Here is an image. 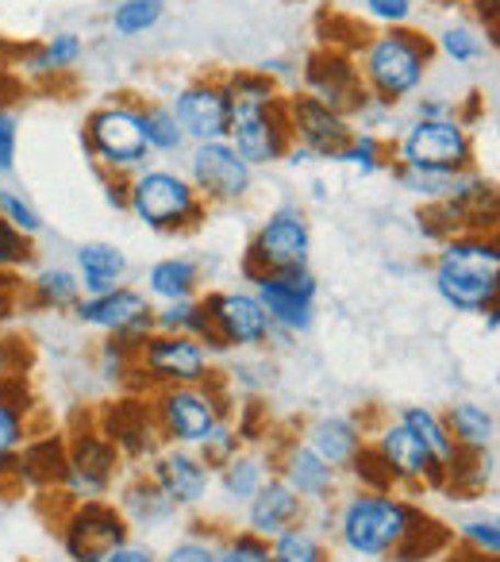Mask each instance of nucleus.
<instances>
[{
    "label": "nucleus",
    "mask_w": 500,
    "mask_h": 562,
    "mask_svg": "<svg viewBox=\"0 0 500 562\" xmlns=\"http://www.w3.org/2000/svg\"><path fill=\"white\" fill-rule=\"evenodd\" d=\"M227 104H231V124L227 143L247 158L250 166L282 162L293 147L289 124H285V97L282 81L262 70H239L224 78Z\"/></svg>",
    "instance_id": "nucleus-1"
},
{
    "label": "nucleus",
    "mask_w": 500,
    "mask_h": 562,
    "mask_svg": "<svg viewBox=\"0 0 500 562\" xmlns=\"http://www.w3.org/2000/svg\"><path fill=\"white\" fill-rule=\"evenodd\" d=\"M431 516L393 490H354L336 505V539L362 559H393Z\"/></svg>",
    "instance_id": "nucleus-2"
},
{
    "label": "nucleus",
    "mask_w": 500,
    "mask_h": 562,
    "mask_svg": "<svg viewBox=\"0 0 500 562\" xmlns=\"http://www.w3.org/2000/svg\"><path fill=\"white\" fill-rule=\"evenodd\" d=\"M431 281L446 308L481 316L497 305L500 293V247L492 232L446 235L431 262Z\"/></svg>",
    "instance_id": "nucleus-3"
},
{
    "label": "nucleus",
    "mask_w": 500,
    "mask_h": 562,
    "mask_svg": "<svg viewBox=\"0 0 500 562\" xmlns=\"http://www.w3.org/2000/svg\"><path fill=\"white\" fill-rule=\"evenodd\" d=\"M431 58H435V47L428 35L412 32V27H385L359 47L354 70H359L370 101L397 109L400 101L420 93V86L428 81Z\"/></svg>",
    "instance_id": "nucleus-4"
},
{
    "label": "nucleus",
    "mask_w": 500,
    "mask_h": 562,
    "mask_svg": "<svg viewBox=\"0 0 500 562\" xmlns=\"http://www.w3.org/2000/svg\"><path fill=\"white\" fill-rule=\"evenodd\" d=\"M124 209L139 220L150 232H189L201 224L204 201L196 196V189L189 186L185 173L162 170V166H143L139 173L124 181Z\"/></svg>",
    "instance_id": "nucleus-5"
},
{
    "label": "nucleus",
    "mask_w": 500,
    "mask_h": 562,
    "mask_svg": "<svg viewBox=\"0 0 500 562\" xmlns=\"http://www.w3.org/2000/svg\"><path fill=\"white\" fill-rule=\"evenodd\" d=\"M227 405L231 401L224 393V382L212 378L204 385H162V390H155L147 408L162 443L201 447L227 420Z\"/></svg>",
    "instance_id": "nucleus-6"
},
{
    "label": "nucleus",
    "mask_w": 500,
    "mask_h": 562,
    "mask_svg": "<svg viewBox=\"0 0 500 562\" xmlns=\"http://www.w3.org/2000/svg\"><path fill=\"white\" fill-rule=\"evenodd\" d=\"M86 147L93 155L96 170L104 178L127 181L147 166V139H143V120L135 101H109L89 112L86 120Z\"/></svg>",
    "instance_id": "nucleus-7"
},
{
    "label": "nucleus",
    "mask_w": 500,
    "mask_h": 562,
    "mask_svg": "<svg viewBox=\"0 0 500 562\" xmlns=\"http://www.w3.org/2000/svg\"><path fill=\"white\" fill-rule=\"evenodd\" d=\"M397 162L423 173H439V178H458V173L474 170L469 127L458 116L412 120L397 143Z\"/></svg>",
    "instance_id": "nucleus-8"
},
{
    "label": "nucleus",
    "mask_w": 500,
    "mask_h": 562,
    "mask_svg": "<svg viewBox=\"0 0 500 562\" xmlns=\"http://www.w3.org/2000/svg\"><path fill=\"white\" fill-rule=\"evenodd\" d=\"M120 470H124V454L104 436L101 424H89V428L73 431L70 443H66V470L58 490H63V497L70 505L104 501L112 493V485L120 482Z\"/></svg>",
    "instance_id": "nucleus-9"
},
{
    "label": "nucleus",
    "mask_w": 500,
    "mask_h": 562,
    "mask_svg": "<svg viewBox=\"0 0 500 562\" xmlns=\"http://www.w3.org/2000/svg\"><path fill=\"white\" fill-rule=\"evenodd\" d=\"M201 305L208 316V351H254L277 336L254 290H216Z\"/></svg>",
    "instance_id": "nucleus-10"
},
{
    "label": "nucleus",
    "mask_w": 500,
    "mask_h": 562,
    "mask_svg": "<svg viewBox=\"0 0 500 562\" xmlns=\"http://www.w3.org/2000/svg\"><path fill=\"white\" fill-rule=\"evenodd\" d=\"M308 255H312V227L308 216L297 204H285V209L270 212L266 224L254 232L242 258V273L259 278V273H282V270H305Z\"/></svg>",
    "instance_id": "nucleus-11"
},
{
    "label": "nucleus",
    "mask_w": 500,
    "mask_h": 562,
    "mask_svg": "<svg viewBox=\"0 0 500 562\" xmlns=\"http://www.w3.org/2000/svg\"><path fill=\"white\" fill-rule=\"evenodd\" d=\"M212 378H216V367H212V351L201 339L155 331L135 351V382H147L155 390H162V385H204Z\"/></svg>",
    "instance_id": "nucleus-12"
},
{
    "label": "nucleus",
    "mask_w": 500,
    "mask_h": 562,
    "mask_svg": "<svg viewBox=\"0 0 500 562\" xmlns=\"http://www.w3.org/2000/svg\"><path fill=\"white\" fill-rule=\"evenodd\" d=\"M132 539V524L109 501H78L63 516V551L70 562H104Z\"/></svg>",
    "instance_id": "nucleus-13"
},
{
    "label": "nucleus",
    "mask_w": 500,
    "mask_h": 562,
    "mask_svg": "<svg viewBox=\"0 0 500 562\" xmlns=\"http://www.w3.org/2000/svg\"><path fill=\"white\" fill-rule=\"evenodd\" d=\"M185 178L204 204H235L254 186V166L227 139H212V143H193Z\"/></svg>",
    "instance_id": "nucleus-14"
},
{
    "label": "nucleus",
    "mask_w": 500,
    "mask_h": 562,
    "mask_svg": "<svg viewBox=\"0 0 500 562\" xmlns=\"http://www.w3.org/2000/svg\"><path fill=\"white\" fill-rule=\"evenodd\" d=\"M254 297L262 301L270 324L282 336H305L316 321V301H320V281L308 270H282V273H259Z\"/></svg>",
    "instance_id": "nucleus-15"
},
{
    "label": "nucleus",
    "mask_w": 500,
    "mask_h": 562,
    "mask_svg": "<svg viewBox=\"0 0 500 562\" xmlns=\"http://www.w3.org/2000/svg\"><path fill=\"white\" fill-rule=\"evenodd\" d=\"M70 313L86 328L104 331V336H120L132 347L147 344L155 336V305H150L147 293L132 290V285H116V290L101 293V297H81Z\"/></svg>",
    "instance_id": "nucleus-16"
},
{
    "label": "nucleus",
    "mask_w": 500,
    "mask_h": 562,
    "mask_svg": "<svg viewBox=\"0 0 500 562\" xmlns=\"http://www.w3.org/2000/svg\"><path fill=\"white\" fill-rule=\"evenodd\" d=\"M370 447H374L377 462L385 467V474H389L393 485H405V490H439L443 485V474H439V467L431 462L428 447L416 439V431L408 428L405 420H385L382 428L374 431V439H370Z\"/></svg>",
    "instance_id": "nucleus-17"
},
{
    "label": "nucleus",
    "mask_w": 500,
    "mask_h": 562,
    "mask_svg": "<svg viewBox=\"0 0 500 562\" xmlns=\"http://www.w3.org/2000/svg\"><path fill=\"white\" fill-rule=\"evenodd\" d=\"M270 470L305 501V508L312 505H331L339 497V470H331L312 447L300 436H282L277 447L270 451Z\"/></svg>",
    "instance_id": "nucleus-18"
},
{
    "label": "nucleus",
    "mask_w": 500,
    "mask_h": 562,
    "mask_svg": "<svg viewBox=\"0 0 500 562\" xmlns=\"http://www.w3.org/2000/svg\"><path fill=\"white\" fill-rule=\"evenodd\" d=\"M285 124H289L293 147L308 150L312 158H336L354 135V124L343 112L328 109L308 93L285 97Z\"/></svg>",
    "instance_id": "nucleus-19"
},
{
    "label": "nucleus",
    "mask_w": 500,
    "mask_h": 562,
    "mask_svg": "<svg viewBox=\"0 0 500 562\" xmlns=\"http://www.w3.org/2000/svg\"><path fill=\"white\" fill-rule=\"evenodd\" d=\"M305 93L316 97L320 104H328V109L343 112L346 120L359 116L370 104L359 70H354V58L343 55V50H316V55L308 58Z\"/></svg>",
    "instance_id": "nucleus-20"
},
{
    "label": "nucleus",
    "mask_w": 500,
    "mask_h": 562,
    "mask_svg": "<svg viewBox=\"0 0 500 562\" xmlns=\"http://www.w3.org/2000/svg\"><path fill=\"white\" fill-rule=\"evenodd\" d=\"M173 116H178L181 132L189 143H212L227 139V124H231V104H227L224 78H201L185 86L173 97Z\"/></svg>",
    "instance_id": "nucleus-21"
},
{
    "label": "nucleus",
    "mask_w": 500,
    "mask_h": 562,
    "mask_svg": "<svg viewBox=\"0 0 500 562\" xmlns=\"http://www.w3.org/2000/svg\"><path fill=\"white\" fill-rule=\"evenodd\" d=\"M150 477H155L158 490H162L178 508H201L204 501H208L212 470L204 467V459L193 451V447L166 443L162 451L150 459Z\"/></svg>",
    "instance_id": "nucleus-22"
},
{
    "label": "nucleus",
    "mask_w": 500,
    "mask_h": 562,
    "mask_svg": "<svg viewBox=\"0 0 500 562\" xmlns=\"http://www.w3.org/2000/svg\"><path fill=\"white\" fill-rule=\"evenodd\" d=\"M101 431L116 443V451L124 454V462L155 459L162 451V436H158L155 420H150V408L139 401H124V405H112L101 416Z\"/></svg>",
    "instance_id": "nucleus-23"
},
{
    "label": "nucleus",
    "mask_w": 500,
    "mask_h": 562,
    "mask_svg": "<svg viewBox=\"0 0 500 562\" xmlns=\"http://www.w3.org/2000/svg\"><path fill=\"white\" fill-rule=\"evenodd\" d=\"M242 508H247V516H242V528L254 531V536H262V539H274L277 531L300 524V520H305V513H308L305 501H300L277 474H270L266 482H262V490L254 493V497H250Z\"/></svg>",
    "instance_id": "nucleus-24"
},
{
    "label": "nucleus",
    "mask_w": 500,
    "mask_h": 562,
    "mask_svg": "<svg viewBox=\"0 0 500 562\" xmlns=\"http://www.w3.org/2000/svg\"><path fill=\"white\" fill-rule=\"evenodd\" d=\"M300 439H305L331 470L346 474L351 462L362 454V447H366V428H362L354 416H320V420L308 424Z\"/></svg>",
    "instance_id": "nucleus-25"
},
{
    "label": "nucleus",
    "mask_w": 500,
    "mask_h": 562,
    "mask_svg": "<svg viewBox=\"0 0 500 562\" xmlns=\"http://www.w3.org/2000/svg\"><path fill=\"white\" fill-rule=\"evenodd\" d=\"M73 266H78V281H81V297H101L112 293L116 285H124L127 278V255L116 243H101L89 239L73 250Z\"/></svg>",
    "instance_id": "nucleus-26"
},
{
    "label": "nucleus",
    "mask_w": 500,
    "mask_h": 562,
    "mask_svg": "<svg viewBox=\"0 0 500 562\" xmlns=\"http://www.w3.org/2000/svg\"><path fill=\"white\" fill-rule=\"evenodd\" d=\"M32 443V397L24 378H0V462H16Z\"/></svg>",
    "instance_id": "nucleus-27"
},
{
    "label": "nucleus",
    "mask_w": 500,
    "mask_h": 562,
    "mask_svg": "<svg viewBox=\"0 0 500 562\" xmlns=\"http://www.w3.org/2000/svg\"><path fill=\"white\" fill-rule=\"evenodd\" d=\"M116 508L124 513V520L132 524V528H143V531H155L181 516V508L158 490V482L150 474H135L132 482L120 490Z\"/></svg>",
    "instance_id": "nucleus-28"
},
{
    "label": "nucleus",
    "mask_w": 500,
    "mask_h": 562,
    "mask_svg": "<svg viewBox=\"0 0 500 562\" xmlns=\"http://www.w3.org/2000/svg\"><path fill=\"white\" fill-rule=\"evenodd\" d=\"M143 281H147L143 293H147L150 301H162V305H170V301H189L201 290V266L185 255H170V258H158Z\"/></svg>",
    "instance_id": "nucleus-29"
},
{
    "label": "nucleus",
    "mask_w": 500,
    "mask_h": 562,
    "mask_svg": "<svg viewBox=\"0 0 500 562\" xmlns=\"http://www.w3.org/2000/svg\"><path fill=\"white\" fill-rule=\"evenodd\" d=\"M443 420H446V431H451L458 451H474V454L492 451L497 416H492L485 405H477V401H454V405L443 413Z\"/></svg>",
    "instance_id": "nucleus-30"
},
{
    "label": "nucleus",
    "mask_w": 500,
    "mask_h": 562,
    "mask_svg": "<svg viewBox=\"0 0 500 562\" xmlns=\"http://www.w3.org/2000/svg\"><path fill=\"white\" fill-rule=\"evenodd\" d=\"M216 474H219V493H224L231 505H247V501L262 490V482H266L274 470H270L266 454L239 451V454H231V459H227Z\"/></svg>",
    "instance_id": "nucleus-31"
},
{
    "label": "nucleus",
    "mask_w": 500,
    "mask_h": 562,
    "mask_svg": "<svg viewBox=\"0 0 500 562\" xmlns=\"http://www.w3.org/2000/svg\"><path fill=\"white\" fill-rule=\"evenodd\" d=\"M400 420H405L408 428L416 431V439L428 447V454L439 467V474H446L451 462L458 459V447H454L451 431H446L443 413H435V408H428V405H408V408H400Z\"/></svg>",
    "instance_id": "nucleus-32"
},
{
    "label": "nucleus",
    "mask_w": 500,
    "mask_h": 562,
    "mask_svg": "<svg viewBox=\"0 0 500 562\" xmlns=\"http://www.w3.org/2000/svg\"><path fill=\"white\" fill-rule=\"evenodd\" d=\"M27 301L47 308V313H70V308L81 301L78 273L66 270V266H47V270H39L32 281H27Z\"/></svg>",
    "instance_id": "nucleus-33"
},
{
    "label": "nucleus",
    "mask_w": 500,
    "mask_h": 562,
    "mask_svg": "<svg viewBox=\"0 0 500 562\" xmlns=\"http://www.w3.org/2000/svg\"><path fill=\"white\" fill-rule=\"evenodd\" d=\"M270 559L274 562H331V551H328V539L300 520L270 539Z\"/></svg>",
    "instance_id": "nucleus-34"
},
{
    "label": "nucleus",
    "mask_w": 500,
    "mask_h": 562,
    "mask_svg": "<svg viewBox=\"0 0 500 562\" xmlns=\"http://www.w3.org/2000/svg\"><path fill=\"white\" fill-rule=\"evenodd\" d=\"M139 120H143V139H147L150 155H178L185 150V132H181L178 116H173L170 104H139Z\"/></svg>",
    "instance_id": "nucleus-35"
},
{
    "label": "nucleus",
    "mask_w": 500,
    "mask_h": 562,
    "mask_svg": "<svg viewBox=\"0 0 500 562\" xmlns=\"http://www.w3.org/2000/svg\"><path fill=\"white\" fill-rule=\"evenodd\" d=\"M155 331H162V336L201 339V344L208 347V316H204V305L196 297L158 305L155 308Z\"/></svg>",
    "instance_id": "nucleus-36"
},
{
    "label": "nucleus",
    "mask_w": 500,
    "mask_h": 562,
    "mask_svg": "<svg viewBox=\"0 0 500 562\" xmlns=\"http://www.w3.org/2000/svg\"><path fill=\"white\" fill-rule=\"evenodd\" d=\"M162 12H166V0H120L116 12H112V35H120V40L147 35L150 27H158Z\"/></svg>",
    "instance_id": "nucleus-37"
},
{
    "label": "nucleus",
    "mask_w": 500,
    "mask_h": 562,
    "mask_svg": "<svg viewBox=\"0 0 500 562\" xmlns=\"http://www.w3.org/2000/svg\"><path fill=\"white\" fill-rule=\"evenodd\" d=\"M431 47H435L443 58H451L454 66H474L477 58H485L489 43L481 40V32H477L474 24H451L439 32V40L431 43Z\"/></svg>",
    "instance_id": "nucleus-38"
},
{
    "label": "nucleus",
    "mask_w": 500,
    "mask_h": 562,
    "mask_svg": "<svg viewBox=\"0 0 500 562\" xmlns=\"http://www.w3.org/2000/svg\"><path fill=\"white\" fill-rule=\"evenodd\" d=\"M336 162L351 166V170H359V173H377V170H385L393 158L377 132H354L351 139H346V147L336 155Z\"/></svg>",
    "instance_id": "nucleus-39"
},
{
    "label": "nucleus",
    "mask_w": 500,
    "mask_h": 562,
    "mask_svg": "<svg viewBox=\"0 0 500 562\" xmlns=\"http://www.w3.org/2000/svg\"><path fill=\"white\" fill-rule=\"evenodd\" d=\"M81 55H86V43H81L78 32H55L39 47L32 70H39V74H66V70H73V66L81 63Z\"/></svg>",
    "instance_id": "nucleus-40"
},
{
    "label": "nucleus",
    "mask_w": 500,
    "mask_h": 562,
    "mask_svg": "<svg viewBox=\"0 0 500 562\" xmlns=\"http://www.w3.org/2000/svg\"><path fill=\"white\" fill-rule=\"evenodd\" d=\"M135 351H139V347L124 344L120 336L104 339L101 351H96V370H101L104 382H112V385L135 382Z\"/></svg>",
    "instance_id": "nucleus-41"
},
{
    "label": "nucleus",
    "mask_w": 500,
    "mask_h": 562,
    "mask_svg": "<svg viewBox=\"0 0 500 562\" xmlns=\"http://www.w3.org/2000/svg\"><path fill=\"white\" fill-rule=\"evenodd\" d=\"M219 562H274L270 559V539L254 536V531H227L216 543Z\"/></svg>",
    "instance_id": "nucleus-42"
},
{
    "label": "nucleus",
    "mask_w": 500,
    "mask_h": 562,
    "mask_svg": "<svg viewBox=\"0 0 500 562\" xmlns=\"http://www.w3.org/2000/svg\"><path fill=\"white\" fill-rule=\"evenodd\" d=\"M0 220L16 227L20 235H27V239L43 235V216H39V209H35V204L27 201V196L20 193V189H0Z\"/></svg>",
    "instance_id": "nucleus-43"
},
{
    "label": "nucleus",
    "mask_w": 500,
    "mask_h": 562,
    "mask_svg": "<svg viewBox=\"0 0 500 562\" xmlns=\"http://www.w3.org/2000/svg\"><path fill=\"white\" fill-rule=\"evenodd\" d=\"M393 178L400 181V189L412 196H420L423 204L431 201H443L446 193H451V181L454 178H439V173H423V170H412V166H400V162H389Z\"/></svg>",
    "instance_id": "nucleus-44"
},
{
    "label": "nucleus",
    "mask_w": 500,
    "mask_h": 562,
    "mask_svg": "<svg viewBox=\"0 0 500 562\" xmlns=\"http://www.w3.org/2000/svg\"><path fill=\"white\" fill-rule=\"evenodd\" d=\"M216 543H219L216 531H189L158 562H219Z\"/></svg>",
    "instance_id": "nucleus-45"
},
{
    "label": "nucleus",
    "mask_w": 500,
    "mask_h": 562,
    "mask_svg": "<svg viewBox=\"0 0 500 562\" xmlns=\"http://www.w3.org/2000/svg\"><path fill=\"white\" fill-rule=\"evenodd\" d=\"M24 266H32V239L0 220V273L12 278V273H20Z\"/></svg>",
    "instance_id": "nucleus-46"
},
{
    "label": "nucleus",
    "mask_w": 500,
    "mask_h": 562,
    "mask_svg": "<svg viewBox=\"0 0 500 562\" xmlns=\"http://www.w3.org/2000/svg\"><path fill=\"white\" fill-rule=\"evenodd\" d=\"M239 451H242V439H239V431H235L227 420L219 424V428L212 431V436L204 439L201 447H196V454H201L204 467H208V470H219L227 459H231V454H239Z\"/></svg>",
    "instance_id": "nucleus-47"
},
{
    "label": "nucleus",
    "mask_w": 500,
    "mask_h": 562,
    "mask_svg": "<svg viewBox=\"0 0 500 562\" xmlns=\"http://www.w3.org/2000/svg\"><path fill=\"white\" fill-rule=\"evenodd\" d=\"M458 536H462V543L469 547V554H481V559H497L500 554V524L492 520H466L458 528Z\"/></svg>",
    "instance_id": "nucleus-48"
},
{
    "label": "nucleus",
    "mask_w": 500,
    "mask_h": 562,
    "mask_svg": "<svg viewBox=\"0 0 500 562\" xmlns=\"http://www.w3.org/2000/svg\"><path fill=\"white\" fill-rule=\"evenodd\" d=\"M16 155H20V120L16 112H9L0 104V173L16 170Z\"/></svg>",
    "instance_id": "nucleus-49"
},
{
    "label": "nucleus",
    "mask_w": 500,
    "mask_h": 562,
    "mask_svg": "<svg viewBox=\"0 0 500 562\" xmlns=\"http://www.w3.org/2000/svg\"><path fill=\"white\" fill-rule=\"evenodd\" d=\"M362 4H366V16L385 27H408L416 12L412 0H362Z\"/></svg>",
    "instance_id": "nucleus-50"
},
{
    "label": "nucleus",
    "mask_w": 500,
    "mask_h": 562,
    "mask_svg": "<svg viewBox=\"0 0 500 562\" xmlns=\"http://www.w3.org/2000/svg\"><path fill=\"white\" fill-rule=\"evenodd\" d=\"M104 562H158V554L150 551V547L132 543V539H127V543H124V547H116V551H112Z\"/></svg>",
    "instance_id": "nucleus-51"
},
{
    "label": "nucleus",
    "mask_w": 500,
    "mask_h": 562,
    "mask_svg": "<svg viewBox=\"0 0 500 562\" xmlns=\"http://www.w3.org/2000/svg\"><path fill=\"white\" fill-rule=\"evenodd\" d=\"M439 116H454V104L439 101V97H420L416 101V120H439Z\"/></svg>",
    "instance_id": "nucleus-52"
},
{
    "label": "nucleus",
    "mask_w": 500,
    "mask_h": 562,
    "mask_svg": "<svg viewBox=\"0 0 500 562\" xmlns=\"http://www.w3.org/2000/svg\"><path fill=\"white\" fill-rule=\"evenodd\" d=\"M20 285L16 278H9V273H0V316H9L12 313V301H16Z\"/></svg>",
    "instance_id": "nucleus-53"
},
{
    "label": "nucleus",
    "mask_w": 500,
    "mask_h": 562,
    "mask_svg": "<svg viewBox=\"0 0 500 562\" xmlns=\"http://www.w3.org/2000/svg\"><path fill=\"white\" fill-rule=\"evenodd\" d=\"M481 316H485V328H489V336H497V331H500V308L492 305L489 313H481Z\"/></svg>",
    "instance_id": "nucleus-54"
},
{
    "label": "nucleus",
    "mask_w": 500,
    "mask_h": 562,
    "mask_svg": "<svg viewBox=\"0 0 500 562\" xmlns=\"http://www.w3.org/2000/svg\"><path fill=\"white\" fill-rule=\"evenodd\" d=\"M474 9L481 12V16H485V12L492 16V12H497V0H474Z\"/></svg>",
    "instance_id": "nucleus-55"
},
{
    "label": "nucleus",
    "mask_w": 500,
    "mask_h": 562,
    "mask_svg": "<svg viewBox=\"0 0 500 562\" xmlns=\"http://www.w3.org/2000/svg\"><path fill=\"white\" fill-rule=\"evenodd\" d=\"M474 562H497V559H481V554H474Z\"/></svg>",
    "instance_id": "nucleus-56"
},
{
    "label": "nucleus",
    "mask_w": 500,
    "mask_h": 562,
    "mask_svg": "<svg viewBox=\"0 0 500 562\" xmlns=\"http://www.w3.org/2000/svg\"><path fill=\"white\" fill-rule=\"evenodd\" d=\"M0 351H4V339H0Z\"/></svg>",
    "instance_id": "nucleus-57"
}]
</instances>
